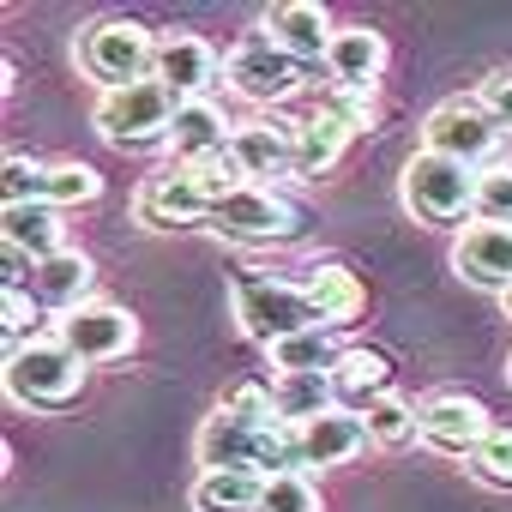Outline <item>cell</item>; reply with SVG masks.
Returning <instances> with one entry per match:
<instances>
[{
	"mask_svg": "<svg viewBox=\"0 0 512 512\" xmlns=\"http://www.w3.org/2000/svg\"><path fill=\"white\" fill-rule=\"evenodd\" d=\"M482 109H488V121L500 127V133H512V73H494V79H482V97H476Z\"/></svg>",
	"mask_w": 512,
	"mask_h": 512,
	"instance_id": "e575fe53",
	"label": "cell"
},
{
	"mask_svg": "<svg viewBox=\"0 0 512 512\" xmlns=\"http://www.w3.org/2000/svg\"><path fill=\"white\" fill-rule=\"evenodd\" d=\"M416 434L434 446V452H446V458H470L488 434H494V422H488V410L470 398V392H434L422 410H416Z\"/></svg>",
	"mask_w": 512,
	"mask_h": 512,
	"instance_id": "8fae6325",
	"label": "cell"
},
{
	"mask_svg": "<svg viewBox=\"0 0 512 512\" xmlns=\"http://www.w3.org/2000/svg\"><path fill=\"white\" fill-rule=\"evenodd\" d=\"M175 97L157 85V79H139V85H121V91H103L97 97V133L121 151H145V145H163L169 127H175Z\"/></svg>",
	"mask_w": 512,
	"mask_h": 512,
	"instance_id": "3957f363",
	"label": "cell"
},
{
	"mask_svg": "<svg viewBox=\"0 0 512 512\" xmlns=\"http://www.w3.org/2000/svg\"><path fill=\"white\" fill-rule=\"evenodd\" d=\"M103 193V175L91 163H25L7 157V205H91Z\"/></svg>",
	"mask_w": 512,
	"mask_h": 512,
	"instance_id": "52a82bcc",
	"label": "cell"
},
{
	"mask_svg": "<svg viewBox=\"0 0 512 512\" xmlns=\"http://www.w3.org/2000/svg\"><path fill=\"white\" fill-rule=\"evenodd\" d=\"M344 145H350V127L338 121V115H308L302 127H296V175L302 181H320V175H332L338 169V157H344Z\"/></svg>",
	"mask_w": 512,
	"mask_h": 512,
	"instance_id": "cb8c5ba5",
	"label": "cell"
},
{
	"mask_svg": "<svg viewBox=\"0 0 512 512\" xmlns=\"http://www.w3.org/2000/svg\"><path fill=\"white\" fill-rule=\"evenodd\" d=\"M235 139V121L217 109V103H181L175 109V127H169V145H175V163H199V157H217L229 151Z\"/></svg>",
	"mask_w": 512,
	"mask_h": 512,
	"instance_id": "ffe728a7",
	"label": "cell"
},
{
	"mask_svg": "<svg viewBox=\"0 0 512 512\" xmlns=\"http://www.w3.org/2000/svg\"><path fill=\"white\" fill-rule=\"evenodd\" d=\"M506 314H512V290H506Z\"/></svg>",
	"mask_w": 512,
	"mask_h": 512,
	"instance_id": "74e56055",
	"label": "cell"
},
{
	"mask_svg": "<svg viewBox=\"0 0 512 512\" xmlns=\"http://www.w3.org/2000/svg\"><path fill=\"white\" fill-rule=\"evenodd\" d=\"M302 434V470H326V464H344L368 446V422L356 410H326L314 422L296 428Z\"/></svg>",
	"mask_w": 512,
	"mask_h": 512,
	"instance_id": "ac0fdd59",
	"label": "cell"
},
{
	"mask_svg": "<svg viewBox=\"0 0 512 512\" xmlns=\"http://www.w3.org/2000/svg\"><path fill=\"white\" fill-rule=\"evenodd\" d=\"M338 344L326 338V326H314V332H302V338H284V344H272V368L278 374H332L338 368Z\"/></svg>",
	"mask_w": 512,
	"mask_h": 512,
	"instance_id": "83f0119b",
	"label": "cell"
},
{
	"mask_svg": "<svg viewBox=\"0 0 512 512\" xmlns=\"http://www.w3.org/2000/svg\"><path fill=\"white\" fill-rule=\"evenodd\" d=\"M332 398H338L332 392V374H272V404H278V422H290V428L338 410Z\"/></svg>",
	"mask_w": 512,
	"mask_h": 512,
	"instance_id": "484cf974",
	"label": "cell"
},
{
	"mask_svg": "<svg viewBox=\"0 0 512 512\" xmlns=\"http://www.w3.org/2000/svg\"><path fill=\"white\" fill-rule=\"evenodd\" d=\"M133 217H139L145 229H187V223L211 217V205H205V193H199L181 169H163V175L139 181V193H133Z\"/></svg>",
	"mask_w": 512,
	"mask_h": 512,
	"instance_id": "2e32d148",
	"label": "cell"
},
{
	"mask_svg": "<svg viewBox=\"0 0 512 512\" xmlns=\"http://www.w3.org/2000/svg\"><path fill=\"white\" fill-rule=\"evenodd\" d=\"M31 320H37V308L25 302V290H7V350H25V344H31V338H25Z\"/></svg>",
	"mask_w": 512,
	"mask_h": 512,
	"instance_id": "8d00e7d4",
	"label": "cell"
},
{
	"mask_svg": "<svg viewBox=\"0 0 512 512\" xmlns=\"http://www.w3.org/2000/svg\"><path fill=\"white\" fill-rule=\"evenodd\" d=\"M470 217L512 229V163H494V169L476 175V205H470Z\"/></svg>",
	"mask_w": 512,
	"mask_h": 512,
	"instance_id": "1f68e13d",
	"label": "cell"
},
{
	"mask_svg": "<svg viewBox=\"0 0 512 512\" xmlns=\"http://www.w3.org/2000/svg\"><path fill=\"white\" fill-rule=\"evenodd\" d=\"M235 320H241V332H247L253 344H266V350L320 326V314H314V302H308L302 284L260 278V272H247V278L235 284Z\"/></svg>",
	"mask_w": 512,
	"mask_h": 512,
	"instance_id": "6da1fadb",
	"label": "cell"
},
{
	"mask_svg": "<svg viewBox=\"0 0 512 512\" xmlns=\"http://www.w3.org/2000/svg\"><path fill=\"white\" fill-rule=\"evenodd\" d=\"M296 127H302V121H284V115L241 121V127H235L229 157H235V169L247 175V187L260 181V175H296Z\"/></svg>",
	"mask_w": 512,
	"mask_h": 512,
	"instance_id": "4fadbf2b",
	"label": "cell"
},
{
	"mask_svg": "<svg viewBox=\"0 0 512 512\" xmlns=\"http://www.w3.org/2000/svg\"><path fill=\"white\" fill-rule=\"evenodd\" d=\"M302 290H308V302H314L320 326H350V320L362 314V302H368L362 278H356L350 266H338V260H326V266H308Z\"/></svg>",
	"mask_w": 512,
	"mask_h": 512,
	"instance_id": "603a6c76",
	"label": "cell"
},
{
	"mask_svg": "<svg viewBox=\"0 0 512 512\" xmlns=\"http://www.w3.org/2000/svg\"><path fill=\"white\" fill-rule=\"evenodd\" d=\"M452 266L476 290H512V229L506 223H470L452 247Z\"/></svg>",
	"mask_w": 512,
	"mask_h": 512,
	"instance_id": "5bb4252c",
	"label": "cell"
},
{
	"mask_svg": "<svg viewBox=\"0 0 512 512\" xmlns=\"http://www.w3.org/2000/svg\"><path fill=\"white\" fill-rule=\"evenodd\" d=\"M470 476L488 488H512V428H494L476 452H470Z\"/></svg>",
	"mask_w": 512,
	"mask_h": 512,
	"instance_id": "836d02e7",
	"label": "cell"
},
{
	"mask_svg": "<svg viewBox=\"0 0 512 512\" xmlns=\"http://www.w3.org/2000/svg\"><path fill=\"white\" fill-rule=\"evenodd\" d=\"M320 109H326V115H338V121L356 133V127H368V115H374V97H362V91H332Z\"/></svg>",
	"mask_w": 512,
	"mask_h": 512,
	"instance_id": "d590c367",
	"label": "cell"
},
{
	"mask_svg": "<svg viewBox=\"0 0 512 512\" xmlns=\"http://www.w3.org/2000/svg\"><path fill=\"white\" fill-rule=\"evenodd\" d=\"M386 67V37L368 31V25H344L326 49V73H332V91H362L374 97V79Z\"/></svg>",
	"mask_w": 512,
	"mask_h": 512,
	"instance_id": "e0dca14e",
	"label": "cell"
},
{
	"mask_svg": "<svg viewBox=\"0 0 512 512\" xmlns=\"http://www.w3.org/2000/svg\"><path fill=\"white\" fill-rule=\"evenodd\" d=\"M332 392H338V410L368 416V404H380L392 392V362L380 350H344L332 368Z\"/></svg>",
	"mask_w": 512,
	"mask_h": 512,
	"instance_id": "7402d4cb",
	"label": "cell"
},
{
	"mask_svg": "<svg viewBox=\"0 0 512 512\" xmlns=\"http://www.w3.org/2000/svg\"><path fill=\"white\" fill-rule=\"evenodd\" d=\"M404 205L422 223H458L476 205V169H464L452 157H434V151H416L404 163Z\"/></svg>",
	"mask_w": 512,
	"mask_h": 512,
	"instance_id": "5b68a950",
	"label": "cell"
},
{
	"mask_svg": "<svg viewBox=\"0 0 512 512\" xmlns=\"http://www.w3.org/2000/svg\"><path fill=\"white\" fill-rule=\"evenodd\" d=\"M223 73H229V85H235L247 103H284V97L302 85V61H290V55H284L266 31L241 37V43L229 49Z\"/></svg>",
	"mask_w": 512,
	"mask_h": 512,
	"instance_id": "8992f818",
	"label": "cell"
},
{
	"mask_svg": "<svg viewBox=\"0 0 512 512\" xmlns=\"http://www.w3.org/2000/svg\"><path fill=\"white\" fill-rule=\"evenodd\" d=\"M211 229L229 241H290V235H302V217L272 187H241L211 211Z\"/></svg>",
	"mask_w": 512,
	"mask_h": 512,
	"instance_id": "9c48e42d",
	"label": "cell"
},
{
	"mask_svg": "<svg viewBox=\"0 0 512 512\" xmlns=\"http://www.w3.org/2000/svg\"><path fill=\"white\" fill-rule=\"evenodd\" d=\"M0 235H7L13 253H25V260H55V253H67V229H61V211L55 205H7L0 211Z\"/></svg>",
	"mask_w": 512,
	"mask_h": 512,
	"instance_id": "d6986e66",
	"label": "cell"
},
{
	"mask_svg": "<svg viewBox=\"0 0 512 512\" xmlns=\"http://www.w3.org/2000/svg\"><path fill=\"white\" fill-rule=\"evenodd\" d=\"M217 49L205 43V37H193V31H169V37H157V67H151V79L175 97V103H199L211 85H217Z\"/></svg>",
	"mask_w": 512,
	"mask_h": 512,
	"instance_id": "7c38bea8",
	"label": "cell"
},
{
	"mask_svg": "<svg viewBox=\"0 0 512 512\" xmlns=\"http://www.w3.org/2000/svg\"><path fill=\"white\" fill-rule=\"evenodd\" d=\"M85 386V362L61 338H31L25 350H7V398L31 410H61Z\"/></svg>",
	"mask_w": 512,
	"mask_h": 512,
	"instance_id": "7a4b0ae2",
	"label": "cell"
},
{
	"mask_svg": "<svg viewBox=\"0 0 512 512\" xmlns=\"http://www.w3.org/2000/svg\"><path fill=\"white\" fill-rule=\"evenodd\" d=\"M175 169H181V175H187V181L205 193V205H211V211H217L229 193H241V187H247V175L235 169V157H229V151H217V157H199V163H175Z\"/></svg>",
	"mask_w": 512,
	"mask_h": 512,
	"instance_id": "f1b7e54d",
	"label": "cell"
},
{
	"mask_svg": "<svg viewBox=\"0 0 512 512\" xmlns=\"http://www.w3.org/2000/svg\"><path fill=\"white\" fill-rule=\"evenodd\" d=\"M260 506V476L253 470H199L193 512H253Z\"/></svg>",
	"mask_w": 512,
	"mask_h": 512,
	"instance_id": "4316f807",
	"label": "cell"
},
{
	"mask_svg": "<svg viewBox=\"0 0 512 512\" xmlns=\"http://www.w3.org/2000/svg\"><path fill=\"white\" fill-rule=\"evenodd\" d=\"M223 410L241 416L247 428H272L278 422V404H272V380H235L223 392Z\"/></svg>",
	"mask_w": 512,
	"mask_h": 512,
	"instance_id": "d6a6232c",
	"label": "cell"
},
{
	"mask_svg": "<svg viewBox=\"0 0 512 512\" xmlns=\"http://www.w3.org/2000/svg\"><path fill=\"white\" fill-rule=\"evenodd\" d=\"M494 139H500V127L488 121V109L476 103V97H452V103H440L428 121H422V151H434V157H452V163H482L488 151H494Z\"/></svg>",
	"mask_w": 512,
	"mask_h": 512,
	"instance_id": "ba28073f",
	"label": "cell"
},
{
	"mask_svg": "<svg viewBox=\"0 0 512 512\" xmlns=\"http://www.w3.org/2000/svg\"><path fill=\"white\" fill-rule=\"evenodd\" d=\"M362 422H368V440H374V446H404V440H416V428H422L416 410H410L404 398H392V392H386L380 404H368Z\"/></svg>",
	"mask_w": 512,
	"mask_h": 512,
	"instance_id": "4dcf8cb0",
	"label": "cell"
},
{
	"mask_svg": "<svg viewBox=\"0 0 512 512\" xmlns=\"http://www.w3.org/2000/svg\"><path fill=\"white\" fill-rule=\"evenodd\" d=\"M79 67L103 85V91H121V85H139L151 79L157 67V37L133 19H103L79 37Z\"/></svg>",
	"mask_w": 512,
	"mask_h": 512,
	"instance_id": "277c9868",
	"label": "cell"
},
{
	"mask_svg": "<svg viewBox=\"0 0 512 512\" xmlns=\"http://www.w3.org/2000/svg\"><path fill=\"white\" fill-rule=\"evenodd\" d=\"M91 260L79 247H67V253H55V260H43L37 272H31V290L49 302V308H61V314H73V308H85V290H91Z\"/></svg>",
	"mask_w": 512,
	"mask_h": 512,
	"instance_id": "d4e9b609",
	"label": "cell"
},
{
	"mask_svg": "<svg viewBox=\"0 0 512 512\" xmlns=\"http://www.w3.org/2000/svg\"><path fill=\"white\" fill-rule=\"evenodd\" d=\"M260 31L290 55V61H326V49H332V37H338V25L326 19V7L320 0H284V7H272L266 19H260Z\"/></svg>",
	"mask_w": 512,
	"mask_h": 512,
	"instance_id": "9a60e30c",
	"label": "cell"
},
{
	"mask_svg": "<svg viewBox=\"0 0 512 512\" xmlns=\"http://www.w3.org/2000/svg\"><path fill=\"white\" fill-rule=\"evenodd\" d=\"M260 434L266 428H247L241 416H229L217 404L205 416V428H199V464L205 470H253V458H260Z\"/></svg>",
	"mask_w": 512,
	"mask_h": 512,
	"instance_id": "44dd1931",
	"label": "cell"
},
{
	"mask_svg": "<svg viewBox=\"0 0 512 512\" xmlns=\"http://www.w3.org/2000/svg\"><path fill=\"white\" fill-rule=\"evenodd\" d=\"M253 512H320V488H314L302 470L266 476V482H260V506H253Z\"/></svg>",
	"mask_w": 512,
	"mask_h": 512,
	"instance_id": "f546056e",
	"label": "cell"
},
{
	"mask_svg": "<svg viewBox=\"0 0 512 512\" xmlns=\"http://www.w3.org/2000/svg\"><path fill=\"white\" fill-rule=\"evenodd\" d=\"M55 338H61L79 362H115V356L133 350L139 326H133V314L115 308V302H85V308H73V314L55 320Z\"/></svg>",
	"mask_w": 512,
	"mask_h": 512,
	"instance_id": "30bf717a",
	"label": "cell"
}]
</instances>
